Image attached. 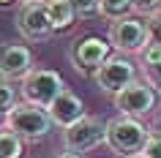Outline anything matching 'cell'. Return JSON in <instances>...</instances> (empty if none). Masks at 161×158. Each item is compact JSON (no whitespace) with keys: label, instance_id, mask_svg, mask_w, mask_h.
I'll return each mask as SVG.
<instances>
[{"label":"cell","instance_id":"obj_1","mask_svg":"<svg viewBox=\"0 0 161 158\" xmlns=\"http://www.w3.org/2000/svg\"><path fill=\"white\" fill-rule=\"evenodd\" d=\"M147 125L139 120V117H128L120 115L115 120L107 123V147L115 153V155L123 158H136L145 147V139H147Z\"/></svg>","mask_w":161,"mask_h":158},{"label":"cell","instance_id":"obj_2","mask_svg":"<svg viewBox=\"0 0 161 158\" xmlns=\"http://www.w3.org/2000/svg\"><path fill=\"white\" fill-rule=\"evenodd\" d=\"M52 117L47 109L41 106H33L27 101H17L14 106L6 112V128L14 131L19 139H27V142H38L44 139L47 133L52 131Z\"/></svg>","mask_w":161,"mask_h":158},{"label":"cell","instance_id":"obj_3","mask_svg":"<svg viewBox=\"0 0 161 158\" xmlns=\"http://www.w3.org/2000/svg\"><path fill=\"white\" fill-rule=\"evenodd\" d=\"M63 90H68L63 76L52 68H33L30 74L22 79V98L33 106L49 109V104L58 98Z\"/></svg>","mask_w":161,"mask_h":158},{"label":"cell","instance_id":"obj_4","mask_svg":"<svg viewBox=\"0 0 161 158\" xmlns=\"http://www.w3.org/2000/svg\"><path fill=\"white\" fill-rule=\"evenodd\" d=\"M107 144V123L98 120V117H82L76 120L74 125L63 128V147L71 150V153H87V150H96Z\"/></svg>","mask_w":161,"mask_h":158},{"label":"cell","instance_id":"obj_5","mask_svg":"<svg viewBox=\"0 0 161 158\" xmlns=\"http://www.w3.org/2000/svg\"><path fill=\"white\" fill-rule=\"evenodd\" d=\"M109 44L120 55H139L150 44V38H147V22H142L136 17H123L118 22H112Z\"/></svg>","mask_w":161,"mask_h":158},{"label":"cell","instance_id":"obj_6","mask_svg":"<svg viewBox=\"0 0 161 158\" xmlns=\"http://www.w3.org/2000/svg\"><path fill=\"white\" fill-rule=\"evenodd\" d=\"M134 79H136V68L128 60V55H109L104 66L96 68V84L104 93H112V95H118Z\"/></svg>","mask_w":161,"mask_h":158},{"label":"cell","instance_id":"obj_7","mask_svg":"<svg viewBox=\"0 0 161 158\" xmlns=\"http://www.w3.org/2000/svg\"><path fill=\"white\" fill-rule=\"evenodd\" d=\"M115 106L120 109V115L128 117H145L156 109V90H153L147 82H131L128 87L115 95Z\"/></svg>","mask_w":161,"mask_h":158},{"label":"cell","instance_id":"obj_8","mask_svg":"<svg viewBox=\"0 0 161 158\" xmlns=\"http://www.w3.org/2000/svg\"><path fill=\"white\" fill-rule=\"evenodd\" d=\"M109 46L104 38L98 35H85V38H76L71 44V49H68V57L74 63L76 71H90V68H98L107 63L109 57Z\"/></svg>","mask_w":161,"mask_h":158},{"label":"cell","instance_id":"obj_9","mask_svg":"<svg viewBox=\"0 0 161 158\" xmlns=\"http://www.w3.org/2000/svg\"><path fill=\"white\" fill-rule=\"evenodd\" d=\"M17 30L27 41H47L55 33L49 14H47V6L44 3H25L17 14Z\"/></svg>","mask_w":161,"mask_h":158},{"label":"cell","instance_id":"obj_10","mask_svg":"<svg viewBox=\"0 0 161 158\" xmlns=\"http://www.w3.org/2000/svg\"><path fill=\"white\" fill-rule=\"evenodd\" d=\"M33 71V52L22 44H0V79H25Z\"/></svg>","mask_w":161,"mask_h":158},{"label":"cell","instance_id":"obj_11","mask_svg":"<svg viewBox=\"0 0 161 158\" xmlns=\"http://www.w3.org/2000/svg\"><path fill=\"white\" fill-rule=\"evenodd\" d=\"M47 112H49V117H52V123H55V125L68 128V125H74L76 120H82V117H85V104H82V98H79L76 93L63 90L58 98L49 104Z\"/></svg>","mask_w":161,"mask_h":158},{"label":"cell","instance_id":"obj_12","mask_svg":"<svg viewBox=\"0 0 161 158\" xmlns=\"http://www.w3.org/2000/svg\"><path fill=\"white\" fill-rule=\"evenodd\" d=\"M44 6H47V14H49L55 33H63V30H68L74 25L76 14L71 8V0H44Z\"/></svg>","mask_w":161,"mask_h":158},{"label":"cell","instance_id":"obj_13","mask_svg":"<svg viewBox=\"0 0 161 158\" xmlns=\"http://www.w3.org/2000/svg\"><path fill=\"white\" fill-rule=\"evenodd\" d=\"M139 55H142V71H145L147 84L153 90H161V46L147 44Z\"/></svg>","mask_w":161,"mask_h":158},{"label":"cell","instance_id":"obj_14","mask_svg":"<svg viewBox=\"0 0 161 158\" xmlns=\"http://www.w3.org/2000/svg\"><path fill=\"white\" fill-rule=\"evenodd\" d=\"M25 144L14 131H0V158H22Z\"/></svg>","mask_w":161,"mask_h":158},{"label":"cell","instance_id":"obj_15","mask_svg":"<svg viewBox=\"0 0 161 158\" xmlns=\"http://www.w3.org/2000/svg\"><path fill=\"white\" fill-rule=\"evenodd\" d=\"M98 6H101V17L118 22V19L128 17V11H131V0H98Z\"/></svg>","mask_w":161,"mask_h":158},{"label":"cell","instance_id":"obj_16","mask_svg":"<svg viewBox=\"0 0 161 158\" xmlns=\"http://www.w3.org/2000/svg\"><path fill=\"white\" fill-rule=\"evenodd\" d=\"M17 104V90L8 79H0V112H8Z\"/></svg>","mask_w":161,"mask_h":158},{"label":"cell","instance_id":"obj_17","mask_svg":"<svg viewBox=\"0 0 161 158\" xmlns=\"http://www.w3.org/2000/svg\"><path fill=\"white\" fill-rule=\"evenodd\" d=\"M71 8H74L76 17H96V14H101L98 0H71Z\"/></svg>","mask_w":161,"mask_h":158},{"label":"cell","instance_id":"obj_18","mask_svg":"<svg viewBox=\"0 0 161 158\" xmlns=\"http://www.w3.org/2000/svg\"><path fill=\"white\" fill-rule=\"evenodd\" d=\"M161 0H131V11L134 14H142V17H153L158 14Z\"/></svg>","mask_w":161,"mask_h":158},{"label":"cell","instance_id":"obj_19","mask_svg":"<svg viewBox=\"0 0 161 158\" xmlns=\"http://www.w3.org/2000/svg\"><path fill=\"white\" fill-rule=\"evenodd\" d=\"M139 155H142V158H161V136H158V133H147L145 147H142Z\"/></svg>","mask_w":161,"mask_h":158},{"label":"cell","instance_id":"obj_20","mask_svg":"<svg viewBox=\"0 0 161 158\" xmlns=\"http://www.w3.org/2000/svg\"><path fill=\"white\" fill-rule=\"evenodd\" d=\"M147 38H150V44L161 46V11H158V14H153L150 22H147Z\"/></svg>","mask_w":161,"mask_h":158},{"label":"cell","instance_id":"obj_21","mask_svg":"<svg viewBox=\"0 0 161 158\" xmlns=\"http://www.w3.org/2000/svg\"><path fill=\"white\" fill-rule=\"evenodd\" d=\"M55 158H82L79 153H71V150H63V153H58Z\"/></svg>","mask_w":161,"mask_h":158},{"label":"cell","instance_id":"obj_22","mask_svg":"<svg viewBox=\"0 0 161 158\" xmlns=\"http://www.w3.org/2000/svg\"><path fill=\"white\" fill-rule=\"evenodd\" d=\"M156 133L161 136V117H158V125H156Z\"/></svg>","mask_w":161,"mask_h":158},{"label":"cell","instance_id":"obj_23","mask_svg":"<svg viewBox=\"0 0 161 158\" xmlns=\"http://www.w3.org/2000/svg\"><path fill=\"white\" fill-rule=\"evenodd\" d=\"M25 3H44V0H22V6H25Z\"/></svg>","mask_w":161,"mask_h":158},{"label":"cell","instance_id":"obj_24","mask_svg":"<svg viewBox=\"0 0 161 158\" xmlns=\"http://www.w3.org/2000/svg\"><path fill=\"white\" fill-rule=\"evenodd\" d=\"M8 3H14V0H0V6H8Z\"/></svg>","mask_w":161,"mask_h":158},{"label":"cell","instance_id":"obj_25","mask_svg":"<svg viewBox=\"0 0 161 158\" xmlns=\"http://www.w3.org/2000/svg\"><path fill=\"white\" fill-rule=\"evenodd\" d=\"M3 123H6V115H3V112H0V125H3Z\"/></svg>","mask_w":161,"mask_h":158},{"label":"cell","instance_id":"obj_26","mask_svg":"<svg viewBox=\"0 0 161 158\" xmlns=\"http://www.w3.org/2000/svg\"><path fill=\"white\" fill-rule=\"evenodd\" d=\"M136 158H142V155H136Z\"/></svg>","mask_w":161,"mask_h":158}]
</instances>
